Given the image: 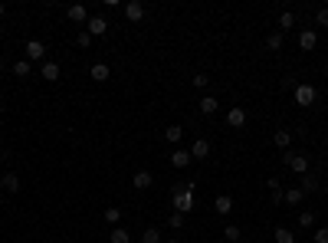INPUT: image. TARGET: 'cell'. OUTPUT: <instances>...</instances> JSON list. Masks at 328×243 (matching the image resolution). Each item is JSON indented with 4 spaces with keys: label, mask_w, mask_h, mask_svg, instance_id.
Returning <instances> with one entry per match:
<instances>
[{
    "label": "cell",
    "mask_w": 328,
    "mask_h": 243,
    "mask_svg": "<svg viewBox=\"0 0 328 243\" xmlns=\"http://www.w3.org/2000/svg\"><path fill=\"white\" fill-rule=\"evenodd\" d=\"M174 211L177 214H191L194 211V184H174Z\"/></svg>",
    "instance_id": "1"
},
{
    "label": "cell",
    "mask_w": 328,
    "mask_h": 243,
    "mask_svg": "<svg viewBox=\"0 0 328 243\" xmlns=\"http://www.w3.org/2000/svg\"><path fill=\"white\" fill-rule=\"evenodd\" d=\"M285 168H289L292 175H309V158H305V155H296V151H289V155H285Z\"/></svg>",
    "instance_id": "2"
},
{
    "label": "cell",
    "mask_w": 328,
    "mask_h": 243,
    "mask_svg": "<svg viewBox=\"0 0 328 243\" xmlns=\"http://www.w3.org/2000/svg\"><path fill=\"white\" fill-rule=\"evenodd\" d=\"M312 102H315V89H312L309 82L296 86V106H312Z\"/></svg>",
    "instance_id": "3"
},
{
    "label": "cell",
    "mask_w": 328,
    "mask_h": 243,
    "mask_svg": "<svg viewBox=\"0 0 328 243\" xmlns=\"http://www.w3.org/2000/svg\"><path fill=\"white\" fill-rule=\"evenodd\" d=\"M46 56V46L40 43V40H30V43H26V62H40Z\"/></svg>",
    "instance_id": "4"
},
{
    "label": "cell",
    "mask_w": 328,
    "mask_h": 243,
    "mask_svg": "<svg viewBox=\"0 0 328 243\" xmlns=\"http://www.w3.org/2000/svg\"><path fill=\"white\" fill-rule=\"evenodd\" d=\"M227 125H230V128H240V125H246V109L233 106V109L227 112Z\"/></svg>",
    "instance_id": "5"
},
{
    "label": "cell",
    "mask_w": 328,
    "mask_h": 243,
    "mask_svg": "<svg viewBox=\"0 0 328 243\" xmlns=\"http://www.w3.org/2000/svg\"><path fill=\"white\" fill-rule=\"evenodd\" d=\"M89 33H92V37H105L108 33L105 17H89Z\"/></svg>",
    "instance_id": "6"
},
{
    "label": "cell",
    "mask_w": 328,
    "mask_h": 243,
    "mask_svg": "<svg viewBox=\"0 0 328 243\" xmlns=\"http://www.w3.org/2000/svg\"><path fill=\"white\" fill-rule=\"evenodd\" d=\"M0 187H4L7 194H17V191H20V178L13 175V171H7V175L0 178Z\"/></svg>",
    "instance_id": "7"
},
{
    "label": "cell",
    "mask_w": 328,
    "mask_h": 243,
    "mask_svg": "<svg viewBox=\"0 0 328 243\" xmlns=\"http://www.w3.org/2000/svg\"><path fill=\"white\" fill-rule=\"evenodd\" d=\"M315 43H318L315 30H302V33H299V46H302L305 53H309V50H315Z\"/></svg>",
    "instance_id": "8"
},
{
    "label": "cell",
    "mask_w": 328,
    "mask_h": 243,
    "mask_svg": "<svg viewBox=\"0 0 328 243\" xmlns=\"http://www.w3.org/2000/svg\"><path fill=\"white\" fill-rule=\"evenodd\" d=\"M191 161H194V158H191V151H187V148H177L171 155V164H174V168H187Z\"/></svg>",
    "instance_id": "9"
},
{
    "label": "cell",
    "mask_w": 328,
    "mask_h": 243,
    "mask_svg": "<svg viewBox=\"0 0 328 243\" xmlns=\"http://www.w3.org/2000/svg\"><path fill=\"white\" fill-rule=\"evenodd\" d=\"M125 17H128V20H135V23H138V20L144 17V4H138V0L125 4Z\"/></svg>",
    "instance_id": "10"
},
{
    "label": "cell",
    "mask_w": 328,
    "mask_h": 243,
    "mask_svg": "<svg viewBox=\"0 0 328 243\" xmlns=\"http://www.w3.org/2000/svg\"><path fill=\"white\" fill-rule=\"evenodd\" d=\"M210 155V142L207 138H197V142L191 145V158H207Z\"/></svg>",
    "instance_id": "11"
},
{
    "label": "cell",
    "mask_w": 328,
    "mask_h": 243,
    "mask_svg": "<svg viewBox=\"0 0 328 243\" xmlns=\"http://www.w3.org/2000/svg\"><path fill=\"white\" fill-rule=\"evenodd\" d=\"M66 17L72 20V23H86V7H82V4H72L66 10Z\"/></svg>",
    "instance_id": "12"
},
{
    "label": "cell",
    "mask_w": 328,
    "mask_h": 243,
    "mask_svg": "<svg viewBox=\"0 0 328 243\" xmlns=\"http://www.w3.org/2000/svg\"><path fill=\"white\" fill-rule=\"evenodd\" d=\"M180 138H184V128H180V125H167V128H164V142L177 145Z\"/></svg>",
    "instance_id": "13"
},
{
    "label": "cell",
    "mask_w": 328,
    "mask_h": 243,
    "mask_svg": "<svg viewBox=\"0 0 328 243\" xmlns=\"http://www.w3.org/2000/svg\"><path fill=\"white\" fill-rule=\"evenodd\" d=\"M213 207H217V214H230L233 211V197H230V194H220V197L213 200Z\"/></svg>",
    "instance_id": "14"
},
{
    "label": "cell",
    "mask_w": 328,
    "mask_h": 243,
    "mask_svg": "<svg viewBox=\"0 0 328 243\" xmlns=\"http://www.w3.org/2000/svg\"><path fill=\"white\" fill-rule=\"evenodd\" d=\"M108 76H112V69L105 66V62H95V66H92V79L95 82H105Z\"/></svg>",
    "instance_id": "15"
},
{
    "label": "cell",
    "mask_w": 328,
    "mask_h": 243,
    "mask_svg": "<svg viewBox=\"0 0 328 243\" xmlns=\"http://www.w3.org/2000/svg\"><path fill=\"white\" fill-rule=\"evenodd\" d=\"M292 26H296V13H279V33H285V30H292Z\"/></svg>",
    "instance_id": "16"
},
{
    "label": "cell",
    "mask_w": 328,
    "mask_h": 243,
    "mask_svg": "<svg viewBox=\"0 0 328 243\" xmlns=\"http://www.w3.org/2000/svg\"><path fill=\"white\" fill-rule=\"evenodd\" d=\"M302 197H305V194H302V187H292V191H285V194H282V200H285V204H292V207H296V204H302Z\"/></svg>",
    "instance_id": "17"
},
{
    "label": "cell",
    "mask_w": 328,
    "mask_h": 243,
    "mask_svg": "<svg viewBox=\"0 0 328 243\" xmlns=\"http://www.w3.org/2000/svg\"><path fill=\"white\" fill-rule=\"evenodd\" d=\"M273 237H276V243H296V233H292L289 227H276Z\"/></svg>",
    "instance_id": "18"
},
{
    "label": "cell",
    "mask_w": 328,
    "mask_h": 243,
    "mask_svg": "<svg viewBox=\"0 0 328 243\" xmlns=\"http://www.w3.org/2000/svg\"><path fill=\"white\" fill-rule=\"evenodd\" d=\"M318 191V178L315 175H302V194H315Z\"/></svg>",
    "instance_id": "19"
},
{
    "label": "cell",
    "mask_w": 328,
    "mask_h": 243,
    "mask_svg": "<svg viewBox=\"0 0 328 243\" xmlns=\"http://www.w3.org/2000/svg\"><path fill=\"white\" fill-rule=\"evenodd\" d=\"M197 109H200V112H204V115H213V112H217V99H213V95H204Z\"/></svg>",
    "instance_id": "20"
},
{
    "label": "cell",
    "mask_w": 328,
    "mask_h": 243,
    "mask_svg": "<svg viewBox=\"0 0 328 243\" xmlns=\"http://www.w3.org/2000/svg\"><path fill=\"white\" fill-rule=\"evenodd\" d=\"M273 142L279 145V148H289V142H292V131H289V128H279L276 135H273Z\"/></svg>",
    "instance_id": "21"
},
{
    "label": "cell",
    "mask_w": 328,
    "mask_h": 243,
    "mask_svg": "<svg viewBox=\"0 0 328 243\" xmlns=\"http://www.w3.org/2000/svg\"><path fill=\"white\" fill-rule=\"evenodd\" d=\"M269 194H273L276 204H282V181L279 178H269Z\"/></svg>",
    "instance_id": "22"
},
{
    "label": "cell",
    "mask_w": 328,
    "mask_h": 243,
    "mask_svg": "<svg viewBox=\"0 0 328 243\" xmlns=\"http://www.w3.org/2000/svg\"><path fill=\"white\" fill-rule=\"evenodd\" d=\"M135 187H138V191L151 187V171H135Z\"/></svg>",
    "instance_id": "23"
},
{
    "label": "cell",
    "mask_w": 328,
    "mask_h": 243,
    "mask_svg": "<svg viewBox=\"0 0 328 243\" xmlns=\"http://www.w3.org/2000/svg\"><path fill=\"white\" fill-rule=\"evenodd\" d=\"M43 79H59V62H43Z\"/></svg>",
    "instance_id": "24"
},
{
    "label": "cell",
    "mask_w": 328,
    "mask_h": 243,
    "mask_svg": "<svg viewBox=\"0 0 328 243\" xmlns=\"http://www.w3.org/2000/svg\"><path fill=\"white\" fill-rule=\"evenodd\" d=\"M141 243H161V230H158V227H148V230L141 233Z\"/></svg>",
    "instance_id": "25"
},
{
    "label": "cell",
    "mask_w": 328,
    "mask_h": 243,
    "mask_svg": "<svg viewBox=\"0 0 328 243\" xmlns=\"http://www.w3.org/2000/svg\"><path fill=\"white\" fill-rule=\"evenodd\" d=\"M112 243H131V233L125 230V227H115V230H112Z\"/></svg>",
    "instance_id": "26"
},
{
    "label": "cell",
    "mask_w": 328,
    "mask_h": 243,
    "mask_svg": "<svg viewBox=\"0 0 328 243\" xmlns=\"http://www.w3.org/2000/svg\"><path fill=\"white\" fill-rule=\"evenodd\" d=\"M92 40H95V37H92V33H89V30H82V33H79V37H76V43H79V46H82V50H89V46H92Z\"/></svg>",
    "instance_id": "27"
},
{
    "label": "cell",
    "mask_w": 328,
    "mask_h": 243,
    "mask_svg": "<svg viewBox=\"0 0 328 243\" xmlns=\"http://www.w3.org/2000/svg\"><path fill=\"white\" fill-rule=\"evenodd\" d=\"M266 46H269V50H282V33H269Z\"/></svg>",
    "instance_id": "28"
},
{
    "label": "cell",
    "mask_w": 328,
    "mask_h": 243,
    "mask_svg": "<svg viewBox=\"0 0 328 243\" xmlns=\"http://www.w3.org/2000/svg\"><path fill=\"white\" fill-rule=\"evenodd\" d=\"M13 76H30V62H26V59L13 62Z\"/></svg>",
    "instance_id": "29"
},
{
    "label": "cell",
    "mask_w": 328,
    "mask_h": 243,
    "mask_svg": "<svg viewBox=\"0 0 328 243\" xmlns=\"http://www.w3.org/2000/svg\"><path fill=\"white\" fill-rule=\"evenodd\" d=\"M223 237H227L230 243H236V240H240V227H236V224H230L227 230H223Z\"/></svg>",
    "instance_id": "30"
},
{
    "label": "cell",
    "mask_w": 328,
    "mask_h": 243,
    "mask_svg": "<svg viewBox=\"0 0 328 243\" xmlns=\"http://www.w3.org/2000/svg\"><path fill=\"white\" fill-rule=\"evenodd\" d=\"M167 224H171V230H180V227H184V214H177V211H174Z\"/></svg>",
    "instance_id": "31"
},
{
    "label": "cell",
    "mask_w": 328,
    "mask_h": 243,
    "mask_svg": "<svg viewBox=\"0 0 328 243\" xmlns=\"http://www.w3.org/2000/svg\"><path fill=\"white\" fill-rule=\"evenodd\" d=\"M299 224H302V227H312V224H315V214H312V211H302V214H299Z\"/></svg>",
    "instance_id": "32"
},
{
    "label": "cell",
    "mask_w": 328,
    "mask_h": 243,
    "mask_svg": "<svg viewBox=\"0 0 328 243\" xmlns=\"http://www.w3.org/2000/svg\"><path fill=\"white\" fill-rule=\"evenodd\" d=\"M194 86H197V89H207V86H210V76L197 73V76H194Z\"/></svg>",
    "instance_id": "33"
},
{
    "label": "cell",
    "mask_w": 328,
    "mask_h": 243,
    "mask_svg": "<svg viewBox=\"0 0 328 243\" xmlns=\"http://www.w3.org/2000/svg\"><path fill=\"white\" fill-rule=\"evenodd\" d=\"M118 217H122V211H115V207H108V211H105V220H108V224H118Z\"/></svg>",
    "instance_id": "34"
},
{
    "label": "cell",
    "mask_w": 328,
    "mask_h": 243,
    "mask_svg": "<svg viewBox=\"0 0 328 243\" xmlns=\"http://www.w3.org/2000/svg\"><path fill=\"white\" fill-rule=\"evenodd\" d=\"M315 243H328V227H318L315 230Z\"/></svg>",
    "instance_id": "35"
},
{
    "label": "cell",
    "mask_w": 328,
    "mask_h": 243,
    "mask_svg": "<svg viewBox=\"0 0 328 243\" xmlns=\"http://www.w3.org/2000/svg\"><path fill=\"white\" fill-rule=\"evenodd\" d=\"M318 26H328V7H322V10H318Z\"/></svg>",
    "instance_id": "36"
},
{
    "label": "cell",
    "mask_w": 328,
    "mask_h": 243,
    "mask_svg": "<svg viewBox=\"0 0 328 243\" xmlns=\"http://www.w3.org/2000/svg\"><path fill=\"white\" fill-rule=\"evenodd\" d=\"M4 10H7V7H4V4H0V17H4Z\"/></svg>",
    "instance_id": "37"
},
{
    "label": "cell",
    "mask_w": 328,
    "mask_h": 243,
    "mask_svg": "<svg viewBox=\"0 0 328 243\" xmlns=\"http://www.w3.org/2000/svg\"><path fill=\"white\" fill-rule=\"evenodd\" d=\"M0 73H4V59H0Z\"/></svg>",
    "instance_id": "38"
},
{
    "label": "cell",
    "mask_w": 328,
    "mask_h": 243,
    "mask_svg": "<svg viewBox=\"0 0 328 243\" xmlns=\"http://www.w3.org/2000/svg\"><path fill=\"white\" fill-rule=\"evenodd\" d=\"M164 243H177V240H164Z\"/></svg>",
    "instance_id": "39"
}]
</instances>
